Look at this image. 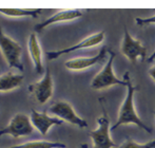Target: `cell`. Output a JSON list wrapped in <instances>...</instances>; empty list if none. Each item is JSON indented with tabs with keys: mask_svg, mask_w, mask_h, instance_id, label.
Here are the masks:
<instances>
[{
	"mask_svg": "<svg viewBox=\"0 0 155 148\" xmlns=\"http://www.w3.org/2000/svg\"><path fill=\"white\" fill-rule=\"evenodd\" d=\"M124 82H127V95L124 97V101L121 105L120 109H119L118 113V119H117L116 123L114 124V126L111 127V130H115L116 128H118L121 125H127V124H135L136 126H138L139 128H141L143 130H145L148 133H151L152 129L150 127H148L145 123L140 119V117L138 116V114L136 113L134 108V94L136 92V90H138V87H135L132 85V82L130 79L129 73L126 72L124 74Z\"/></svg>",
	"mask_w": 155,
	"mask_h": 148,
	"instance_id": "1",
	"label": "cell"
},
{
	"mask_svg": "<svg viewBox=\"0 0 155 148\" xmlns=\"http://www.w3.org/2000/svg\"><path fill=\"white\" fill-rule=\"evenodd\" d=\"M0 51L10 68H15L23 72V64L21 62L22 48L17 41L3 33L0 28Z\"/></svg>",
	"mask_w": 155,
	"mask_h": 148,
	"instance_id": "2",
	"label": "cell"
},
{
	"mask_svg": "<svg viewBox=\"0 0 155 148\" xmlns=\"http://www.w3.org/2000/svg\"><path fill=\"white\" fill-rule=\"evenodd\" d=\"M109 53H110V57H109L107 64L91 82V87L94 90H102V89L110 88V87L116 86V85L127 86V82L117 78L113 71V62H114L116 54L112 51H109Z\"/></svg>",
	"mask_w": 155,
	"mask_h": 148,
	"instance_id": "3",
	"label": "cell"
},
{
	"mask_svg": "<svg viewBox=\"0 0 155 148\" xmlns=\"http://www.w3.org/2000/svg\"><path fill=\"white\" fill-rule=\"evenodd\" d=\"M34 126L31 122V117L25 113H17L11 119L8 125L5 128L0 129V136H8L13 138L27 136L33 133Z\"/></svg>",
	"mask_w": 155,
	"mask_h": 148,
	"instance_id": "4",
	"label": "cell"
},
{
	"mask_svg": "<svg viewBox=\"0 0 155 148\" xmlns=\"http://www.w3.org/2000/svg\"><path fill=\"white\" fill-rule=\"evenodd\" d=\"M104 115L97 119L98 128L89 132V136L93 141V148H114L117 147L116 143L113 142L110 136V121L102 106Z\"/></svg>",
	"mask_w": 155,
	"mask_h": 148,
	"instance_id": "5",
	"label": "cell"
},
{
	"mask_svg": "<svg viewBox=\"0 0 155 148\" xmlns=\"http://www.w3.org/2000/svg\"><path fill=\"white\" fill-rule=\"evenodd\" d=\"M48 112L53 114L54 116L58 117L59 119L64 122H68L70 124H73L75 126H78L79 128H87L88 127V123L87 121H84V119H81L80 116H78L76 114L75 110L73 109L72 105L68 102L64 101H59L54 103L51 107L48 109Z\"/></svg>",
	"mask_w": 155,
	"mask_h": 148,
	"instance_id": "6",
	"label": "cell"
},
{
	"mask_svg": "<svg viewBox=\"0 0 155 148\" xmlns=\"http://www.w3.org/2000/svg\"><path fill=\"white\" fill-rule=\"evenodd\" d=\"M120 51L133 64L136 62L138 57H140L141 60H145L146 55H147V49H146V47L141 43V41L137 40V39L133 38L131 36V34L129 33L127 27H124V33L123 41H121Z\"/></svg>",
	"mask_w": 155,
	"mask_h": 148,
	"instance_id": "7",
	"label": "cell"
},
{
	"mask_svg": "<svg viewBox=\"0 0 155 148\" xmlns=\"http://www.w3.org/2000/svg\"><path fill=\"white\" fill-rule=\"evenodd\" d=\"M28 90L38 103H47L53 95V80L50 69L48 68L45 70V76L40 80L30 85Z\"/></svg>",
	"mask_w": 155,
	"mask_h": 148,
	"instance_id": "8",
	"label": "cell"
},
{
	"mask_svg": "<svg viewBox=\"0 0 155 148\" xmlns=\"http://www.w3.org/2000/svg\"><path fill=\"white\" fill-rule=\"evenodd\" d=\"M104 38V32H98V33H95V34H93V35L86 37V38L82 39L81 41L76 43L75 45H72V47L67 48V49L57 50V51H47L45 53V57L48 58V60H50V62H51V60H55V59H57V58H59L61 55L69 54V53H71V52L76 51V50L96 47V45H98L99 43H101Z\"/></svg>",
	"mask_w": 155,
	"mask_h": 148,
	"instance_id": "9",
	"label": "cell"
},
{
	"mask_svg": "<svg viewBox=\"0 0 155 148\" xmlns=\"http://www.w3.org/2000/svg\"><path fill=\"white\" fill-rule=\"evenodd\" d=\"M107 52L108 51V48L104 47L100 49L99 53L97 55L93 56V57H78V58H73V59H70L68 62H64V66L67 69L72 71H81L84 69H88L90 67L94 66L96 64H99L100 62L106 58Z\"/></svg>",
	"mask_w": 155,
	"mask_h": 148,
	"instance_id": "10",
	"label": "cell"
},
{
	"mask_svg": "<svg viewBox=\"0 0 155 148\" xmlns=\"http://www.w3.org/2000/svg\"><path fill=\"white\" fill-rule=\"evenodd\" d=\"M31 122L41 136H45L49 131V129L54 125H61L63 121L59 119L58 117H53L47 114V112H38L35 109H32L31 112Z\"/></svg>",
	"mask_w": 155,
	"mask_h": 148,
	"instance_id": "11",
	"label": "cell"
},
{
	"mask_svg": "<svg viewBox=\"0 0 155 148\" xmlns=\"http://www.w3.org/2000/svg\"><path fill=\"white\" fill-rule=\"evenodd\" d=\"M84 15L81 10H64V11H59L56 14L50 16L49 18H47L45 20H43L42 22L38 23L34 27L35 32H41L42 30H45L47 27H49L50 25H53L56 22H60V21H70L74 20V19L80 18Z\"/></svg>",
	"mask_w": 155,
	"mask_h": 148,
	"instance_id": "12",
	"label": "cell"
},
{
	"mask_svg": "<svg viewBox=\"0 0 155 148\" xmlns=\"http://www.w3.org/2000/svg\"><path fill=\"white\" fill-rule=\"evenodd\" d=\"M28 49H29L30 56L34 64L35 71L38 74H42L45 71L42 64V52H41V47L37 39L36 33L30 34L29 40H28Z\"/></svg>",
	"mask_w": 155,
	"mask_h": 148,
	"instance_id": "13",
	"label": "cell"
},
{
	"mask_svg": "<svg viewBox=\"0 0 155 148\" xmlns=\"http://www.w3.org/2000/svg\"><path fill=\"white\" fill-rule=\"evenodd\" d=\"M25 76L15 74L13 72H6L0 75V91H11L18 88L22 85Z\"/></svg>",
	"mask_w": 155,
	"mask_h": 148,
	"instance_id": "14",
	"label": "cell"
},
{
	"mask_svg": "<svg viewBox=\"0 0 155 148\" xmlns=\"http://www.w3.org/2000/svg\"><path fill=\"white\" fill-rule=\"evenodd\" d=\"M0 13L8 17H33V18H37L42 13V10L41 8H0Z\"/></svg>",
	"mask_w": 155,
	"mask_h": 148,
	"instance_id": "15",
	"label": "cell"
},
{
	"mask_svg": "<svg viewBox=\"0 0 155 148\" xmlns=\"http://www.w3.org/2000/svg\"><path fill=\"white\" fill-rule=\"evenodd\" d=\"M10 148H67V145L59 142H49V141H31L23 144L15 145Z\"/></svg>",
	"mask_w": 155,
	"mask_h": 148,
	"instance_id": "16",
	"label": "cell"
},
{
	"mask_svg": "<svg viewBox=\"0 0 155 148\" xmlns=\"http://www.w3.org/2000/svg\"><path fill=\"white\" fill-rule=\"evenodd\" d=\"M117 148H155V140L147 142L145 144H138L131 139H127L124 144Z\"/></svg>",
	"mask_w": 155,
	"mask_h": 148,
	"instance_id": "17",
	"label": "cell"
},
{
	"mask_svg": "<svg viewBox=\"0 0 155 148\" xmlns=\"http://www.w3.org/2000/svg\"><path fill=\"white\" fill-rule=\"evenodd\" d=\"M135 22L139 27H143V25H155V15L154 16L147 17V18H135Z\"/></svg>",
	"mask_w": 155,
	"mask_h": 148,
	"instance_id": "18",
	"label": "cell"
},
{
	"mask_svg": "<svg viewBox=\"0 0 155 148\" xmlns=\"http://www.w3.org/2000/svg\"><path fill=\"white\" fill-rule=\"evenodd\" d=\"M148 73H149V75H150V77L152 78V79L155 82V66L154 67H152L151 69H149V71H148Z\"/></svg>",
	"mask_w": 155,
	"mask_h": 148,
	"instance_id": "19",
	"label": "cell"
},
{
	"mask_svg": "<svg viewBox=\"0 0 155 148\" xmlns=\"http://www.w3.org/2000/svg\"><path fill=\"white\" fill-rule=\"evenodd\" d=\"M154 59H155V50H154V52H153V53L151 54V56H150V57L147 59V62H152Z\"/></svg>",
	"mask_w": 155,
	"mask_h": 148,
	"instance_id": "20",
	"label": "cell"
},
{
	"mask_svg": "<svg viewBox=\"0 0 155 148\" xmlns=\"http://www.w3.org/2000/svg\"><path fill=\"white\" fill-rule=\"evenodd\" d=\"M79 148H89V146H88V145H87V144H82L81 146H80Z\"/></svg>",
	"mask_w": 155,
	"mask_h": 148,
	"instance_id": "21",
	"label": "cell"
},
{
	"mask_svg": "<svg viewBox=\"0 0 155 148\" xmlns=\"http://www.w3.org/2000/svg\"><path fill=\"white\" fill-rule=\"evenodd\" d=\"M154 115H155V113H154Z\"/></svg>",
	"mask_w": 155,
	"mask_h": 148,
	"instance_id": "22",
	"label": "cell"
}]
</instances>
